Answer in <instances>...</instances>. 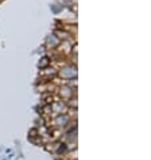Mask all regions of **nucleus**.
Here are the masks:
<instances>
[{"label": "nucleus", "instance_id": "obj_4", "mask_svg": "<svg viewBox=\"0 0 151 160\" xmlns=\"http://www.w3.org/2000/svg\"><path fill=\"white\" fill-rule=\"evenodd\" d=\"M55 36L58 39H62V41H67L70 37V33L65 31V30H58V31H55Z\"/></svg>", "mask_w": 151, "mask_h": 160}, {"label": "nucleus", "instance_id": "obj_3", "mask_svg": "<svg viewBox=\"0 0 151 160\" xmlns=\"http://www.w3.org/2000/svg\"><path fill=\"white\" fill-rule=\"evenodd\" d=\"M59 95L62 99H72L73 98V90L69 86H62L59 88Z\"/></svg>", "mask_w": 151, "mask_h": 160}, {"label": "nucleus", "instance_id": "obj_6", "mask_svg": "<svg viewBox=\"0 0 151 160\" xmlns=\"http://www.w3.org/2000/svg\"><path fill=\"white\" fill-rule=\"evenodd\" d=\"M30 137H31V139L39 137V134H38V129H31V130H30Z\"/></svg>", "mask_w": 151, "mask_h": 160}, {"label": "nucleus", "instance_id": "obj_1", "mask_svg": "<svg viewBox=\"0 0 151 160\" xmlns=\"http://www.w3.org/2000/svg\"><path fill=\"white\" fill-rule=\"evenodd\" d=\"M69 121H70L69 116H67V114L65 113V114H58V116L55 117L54 124H55V126L61 127V126H66V125L69 124Z\"/></svg>", "mask_w": 151, "mask_h": 160}, {"label": "nucleus", "instance_id": "obj_5", "mask_svg": "<svg viewBox=\"0 0 151 160\" xmlns=\"http://www.w3.org/2000/svg\"><path fill=\"white\" fill-rule=\"evenodd\" d=\"M49 62H50L49 57H43V59H42V61H39V67H41V68H47Z\"/></svg>", "mask_w": 151, "mask_h": 160}, {"label": "nucleus", "instance_id": "obj_2", "mask_svg": "<svg viewBox=\"0 0 151 160\" xmlns=\"http://www.w3.org/2000/svg\"><path fill=\"white\" fill-rule=\"evenodd\" d=\"M65 110H66V104L62 101L58 102H53L51 103V111L57 114H65Z\"/></svg>", "mask_w": 151, "mask_h": 160}]
</instances>
